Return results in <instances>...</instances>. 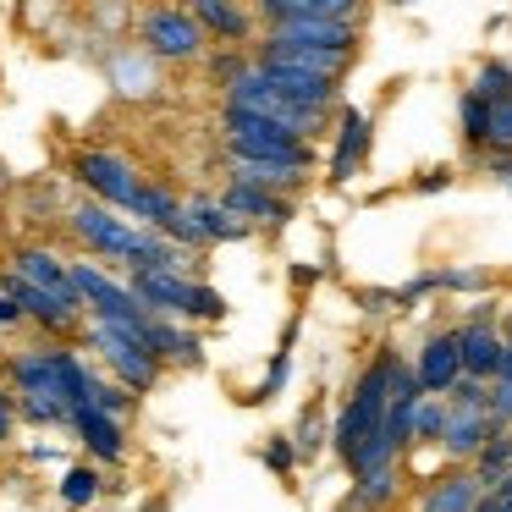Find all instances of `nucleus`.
I'll return each mask as SVG.
<instances>
[{
  "instance_id": "f257e3e1",
  "label": "nucleus",
  "mask_w": 512,
  "mask_h": 512,
  "mask_svg": "<svg viewBox=\"0 0 512 512\" xmlns=\"http://www.w3.org/2000/svg\"><path fill=\"white\" fill-rule=\"evenodd\" d=\"M391 375H397V347H380V358L358 375L353 397H347V408L336 413L331 424V446L336 457H342L347 468H353V457L364 452L369 441H375L380 430H386V408H391Z\"/></svg>"
},
{
  "instance_id": "f03ea898",
  "label": "nucleus",
  "mask_w": 512,
  "mask_h": 512,
  "mask_svg": "<svg viewBox=\"0 0 512 512\" xmlns=\"http://www.w3.org/2000/svg\"><path fill=\"white\" fill-rule=\"evenodd\" d=\"M221 133H226V160H265V166H298V171H309L314 160L303 133L248 111H221Z\"/></svg>"
},
{
  "instance_id": "7ed1b4c3",
  "label": "nucleus",
  "mask_w": 512,
  "mask_h": 512,
  "mask_svg": "<svg viewBox=\"0 0 512 512\" xmlns=\"http://www.w3.org/2000/svg\"><path fill=\"white\" fill-rule=\"evenodd\" d=\"M127 287L144 298L149 314H177V320H221L226 298L204 281H188L182 270H144V276H127Z\"/></svg>"
},
{
  "instance_id": "20e7f679",
  "label": "nucleus",
  "mask_w": 512,
  "mask_h": 512,
  "mask_svg": "<svg viewBox=\"0 0 512 512\" xmlns=\"http://www.w3.org/2000/svg\"><path fill=\"white\" fill-rule=\"evenodd\" d=\"M78 182L89 193H100L105 210H122V215H133L138 199H144V188H149V182L138 177L122 155H111V149H83L78 155Z\"/></svg>"
},
{
  "instance_id": "39448f33",
  "label": "nucleus",
  "mask_w": 512,
  "mask_h": 512,
  "mask_svg": "<svg viewBox=\"0 0 512 512\" xmlns=\"http://www.w3.org/2000/svg\"><path fill=\"white\" fill-rule=\"evenodd\" d=\"M138 34H144L149 56L160 61H199L204 56V28L193 12H177V6H155V12H144V23H138Z\"/></svg>"
},
{
  "instance_id": "423d86ee",
  "label": "nucleus",
  "mask_w": 512,
  "mask_h": 512,
  "mask_svg": "<svg viewBox=\"0 0 512 512\" xmlns=\"http://www.w3.org/2000/svg\"><path fill=\"white\" fill-rule=\"evenodd\" d=\"M89 342L100 347V358L111 364V375H116V386H127V391H149L160 380V358L149 353L138 336H127V331H111V325H89Z\"/></svg>"
},
{
  "instance_id": "0eeeda50",
  "label": "nucleus",
  "mask_w": 512,
  "mask_h": 512,
  "mask_svg": "<svg viewBox=\"0 0 512 512\" xmlns=\"http://www.w3.org/2000/svg\"><path fill=\"white\" fill-rule=\"evenodd\" d=\"M413 375H419L424 397H452V386L463 380V342L457 331H430L413 358Z\"/></svg>"
},
{
  "instance_id": "6e6552de",
  "label": "nucleus",
  "mask_w": 512,
  "mask_h": 512,
  "mask_svg": "<svg viewBox=\"0 0 512 512\" xmlns=\"http://www.w3.org/2000/svg\"><path fill=\"white\" fill-rule=\"evenodd\" d=\"M457 342H463V375L468 380H496L501 375V364H507V336L496 331V325L485 320V314H474L468 325H457Z\"/></svg>"
},
{
  "instance_id": "1a4fd4ad",
  "label": "nucleus",
  "mask_w": 512,
  "mask_h": 512,
  "mask_svg": "<svg viewBox=\"0 0 512 512\" xmlns=\"http://www.w3.org/2000/svg\"><path fill=\"white\" fill-rule=\"evenodd\" d=\"M259 23L276 28H303V23H358L353 0H259Z\"/></svg>"
},
{
  "instance_id": "9d476101",
  "label": "nucleus",
  "mask_w": 512,
  "mask_h": 512,
  "mask_svg": "<svg viewBox=\"0 0 512 512\" xmlns=\"http://www.w3.org/2000/svg\"><path fill=\"white\" fill-rule=\"evenodd\" d=\"M12 276L34 281L39 292H50V298H61V303H72V309H83L78 281H72V265H61L50 248H17V254H12Z\"/></svg>"
},
{
  "instance_id": "9b49d317",
  "label": "nucleus",
  "mask_w": 512,
  "mask_h": 512,
  "mask_svg": "<svg viewBox=\"0 0 512 512\" xmlns=\"http://www.w3.org/2000/svg\"><path fill=\"white\" fill-rule=\"evenodd\" d=\"M452 408V402H446ZM501 424L490 419V408H452V419H446V435H441V452L452 457V463H468L474 468V457L490 446V435H496Z\"/></svg>"
},
{
  "instance_id": "f8f14e48",
  "label": "nucleus",
  "mask_w": 512,
  "mask_h": 512,
  "mask_svg": "<svg viewBox=\"0 0 512 512\" xmlns=\"http://www.w3.org/2000/svg\"><path fill=\"white\" fill-rule=\"evenodd\" d=\"M6 292L23 303L28 320H39L50 336H67V331H78V325H83V309H72V303H61V298H50V292H39L34 281L12 276V270H6Z\"/></svg>"
},
{
  "instance_id": "ddd939ff",
  "label": "nucleus",
  "mask_w": 512,
  "mask_h": 512,
  "mask_svg": "<svg viewBox=\"0 0 512 512\" xmlns=\"http://www.w3.org/2000/svg\"><path fill=\"white\" fill-rule=\"evenodd\" d=\"M479 501H485L479 474H474V468H452V474H441L419 496V512H479Z\"/></svg>"
},
{
  "instance_id": "4468645a",
  "label": "nucleus",
  "mask_w": 512,
  "mask_h": 512,
  "mask_svg": "<svg viewBox=\"0 0 512 512\" xmlns=\"http://www.w3.org/2000/svg\"><path fill=\"white\" fill-rule=\"evenodd\" d=\"M72 430L83 435L89 457H100V463H122L127 435H122V419H116V413H100V408H72Z\"/></svg>"
},
{
  "instance_id": "2eb2a0df",
  "label": "nucleus",
  "mask_w": 512,
  "mask_h": 512,
  "mask_svg": "<svg viewBox=\"0 0 512 512\" xmlns=\"http://www.w3.org/2000/svg\"><path fill=\"white\" fill-rule=\"evenodd\" d=\"M226 210H237L248 226H287L292 221V199H281V193H265V188H243V182H226Z\"/></svg>"
},
{
  "instance_id": "dca6fc26",
  "label": "nucleus",
  "mask_w": 512,
  "mask_h": 512,
  "mask_svg": "<svg viewBox=\"0 0 512 512\" xmlns=\"http://www.w3.org/2000/svg\"><path fill=\"white\" fill-rule=\"evenodd\" d=\"M265 39L298 45V50H325V56H353V45H358L353 23H303V28H276V34H265Z\"/></svg>"
},
{
  "instance_id": "f3484780",
  "label": "nucleus",
  "mask_w": 512,
  "mask_h": 512,
  "mask_svg": "<svg viewBox=\"0 0 512 512\" xmlns=\"http://www.w3.org/2000/svg\"><path fill=\"white\" fill-rule=\"evenodd\" d=\"M309 171L298 166H265V160H226V182H243V188H265V193H281L287 199L292 188H303Z\"/></svg>"
},
{
  "instance_id": "a211bd4d",
  "label": "nucleus",
  "mask_w": 512,
  "mask_h": 512,
  "mask_svg": "<svg viewBox=\"0 0 512 512\" xmlns=\"http://www.w3.org/2000/svg\"><path fill=\"white\" fill-rule=\"evenodd\" d=\"M369 155V116L364 111H342V133H336V155H331V182H347Z\"/></svg>"
},
{
  "instance_id": "6ab92c4d",
  "label": "nucleus",
  "mask_w": 512,
  "mask_h": 512,
  "mask_svg": "<svg viewBox=\"0 0 512 512\" xmlns=\"http://www.w3.org/2000/svg\"><path fill=\"white\" fill-rule=\"evenodd\" d=\"M188 210H193V221H199V232L210 237V243H237V237H248V221L237 210H226V199H215V193L193 199Z\"/></svg>"
},
{
  "instance_id": "aec40b11",
  "label": "nucleus",
  "mask_w": 512,
  "mask_h": 512,
  "mask_svg": "<svg viewBox=\"0 0 512 512\" xmlns=\"http://www.w3.org/2000/svg\"><path fill=\"white\" fill-rule=\"evenodd\" d=\"M193 17H199L204 34H221V39H248L254 34V12H243V6H232V0H199Z\"/></svg>"
},
{
  "instance_id": "412c9836",
  "label": "nucleus",
  "mask_w": 512,
  "mask_h": 512,
  "mask_svg": "<svg viewBox=\"0 0 512 512\" xmlns=\"http://www.w3.org/2000/svg\"><path fill=\"white\" fill-rule=\"evenodd\" d=\"M474 474L485 490H496L501 479H512V430H496L490 435V446L474 457Z\"/></svg>"
},
{
  "instance_id": "4be33fe9",
  "label": "nucleus",
  "mask_w": 512,
  "mask_h": 512,
  "mask_svg": "<svg viewBox=\"0 0 512 512\" xmlns=\"http://www.w3.org/2000/svg\"><path fill=\"white\" fill-rule=\"evenodd\" d=\"M149 353H155V358H182V364H199V342H193L188 331H177L171 320L149 325Z\"/></svg>"
},
{
  "instance_id": "5701e85b",
  "label": "nucleus",
  "mask_w": 512,
  "mask_h": 512,
  "mask_svg": "<svg viewBox=\"0 0 512 512\" xmlns=\"http://www.w3.org/2000/svg\"><path fill=\"white\" fill-rule=\"evenodd\" d=\"M468 94H479L485 105L512 100V61H485V67L474 72V83H468Z\"/></svg>"
},
{
  "instance_id": "b1692460",
  "label": "nucleus",
  "mask_w": 512,
  "mask_h": 512,
  "mask_svg": "<svg viewBox=\"0 0 512 512\" xmlns=\"http://www.w3.org/2000/svg\"><path fill=\"white\" fill-rule=\"evenodd\" d=\"M100 490H105V479H100V468H89V463L61 474V501H67V507H94Z\"/></svg>"
},
{
  "instance_id": "393cba45",
  "label": "nucleus",
  "mask_w": 512,
  "mask_h": 512,
  "mask_svg": "<svg viewBox=\"0 0 512 512\" xmlns=\"http://www.w3.org/2000/svg\"><path fill=\"white\" fill-rule=\"evenodd\" d=\"M391 496H397V468H380V474H364V479H353V507H358V512H375V507H386Z\"/></svg>"
},
{
  "instance_id": "a878e982",
  "label": "nucleus",
  "mask_w": 512,
  "mask_h": 512,
  "mask_svg": "<svg viewBox=\"0 0 512 512\" xmlns=\"http://www.w3.org/2000/svg\"><path fill=\"white\" fill-rule=\"evenodd\" d=\"M446 419H452L446 397H424V402H419V419H413V446H419V441H435V446H441Z\"/></svg>"
},
{
  "instance_id": "bb28decb",
  "label": "nucleus",
  "mask_w": 512,
  "mask_h": 512,
  "mask_svg": "<svg viewBox=\"0 0 512 512\" xmlns=\"http://www.w3.org/2000/svg\"><path fill=\"white\" fill-rule=\"evenodd\" d=\"M463 138L474 149H490V105L479 94H463Z\"/></svg>"
},
{
  "instance_id": "cd10ccee",
  "label": "nucleus",
  "mask_w": 512,
  "mask_h": 512,
  "mask_svg": "<svg viewBox=\"0 0 512 512\" xmlns=\"http://www.w3.org/2000/svg\"><path fill=\"white\" fill-rule=\"evenodd\" d=\"M490 419H496L501 430H512V347H507V364H501V375L490 380Z\"/></svg>"
},
{
  "instance_id": "c85d7f7f",
  "label": "nucleus",
  "mask_w": 512,
  "mask_h": 512,
  "mask_svg": "<svg viewBox=\"0 0 512 512\" xmlns=\"http://www.w3.org/2000/svg\"><path fill=\"white\" fill-rule=\"evenodd\" d=\"M292 446H298L303 457H314L325 446V413L320 408H303V419H298V435H292Z\"/></svg>"
},
{
  "instance_id": "c756f323",
  "label": "nucleus",
  "mask_w": 512,
  "mask_h": 512,
  "mask_svg": "<svg viewBox=\"0 0 512 512\" xmlns=\"http://www.w3.org/2000/svg\"><path fill=\"white\" fill-rule=\"evenodd\" d=\"M490 149H496V155H512V100L490 105Z\"/></svg>"
},
{
  "instance_id": "7c9ffc66",
  "label": "nucleus",
  "mask_w": 512,
  "mask_h": 512,
  "mask_svg": "<svg viewBox=\"0 0 512 512\" xmlns=\"http://www.w3.org/2000/svg\"><path fill=\"white\" fill-rule=\"evenodd\" d=\"M23 413H28V419H39V424H72V408H67V402H56V397H23Z\"/></svg>"
},
{
  "instance_id": "2f4dec72",
  "label": "nucleus",
  "mask_w": 512,
  "mask_h": 512,
  "mask_svg": "<svg viewBox=\"0 0 512 512\" xmlns=\"http://www.w3.org/2000/svg\"><path fill=\"white\" fill-rule=\"evenodd\" d=\"M292 457H298V446H292V435H276V441L265 446V463L276 468V474H292Z\"/></svg>"
},
{
  "instance_id": "473e14b6",
  "label": "nucleus",
  "mask_w": 512,
  "mask_h": 512,
  "mask_svg": "<svg viewBox=\"0 0 512 512\" xmlns=\"http://www.w3.org/2000/svg\"><path fill=\"white\" fill-rule=\"evenodd\" d=\"M479 512H512V479H501L496 490H485V501H479Z\"/></svg>"
},
{
  "instance_id": "72a5a7b5",
  "label": "nucleus",
  "mask_w": 512,
  "mask_h": 512,
  "mask_svg": "<svg viewBox=\"0 0 512 512\" xmlns=\"http://www.w3.org/2000/svg\"><path fill=\"white\" fill-rule=\"evenodd\" d=\"M12 435V397H6V386H0V441Z\"/></svg>"
},
{
  "instance_id": "f704fd0d",
  "label": "nucleus",
  "mask_w": 512,
  "mask_h": 512,
  "mask_svg": "<svg viewBox=\"0 0 512 512\" xmlns=\"http://www.w3.org/2000/svg\"><path fill=\"white\" fill-rule=\"evenodd\" d=\"M490 171H496V177L512 188V155H490Z\"/></svg>"
}]
</instances>
